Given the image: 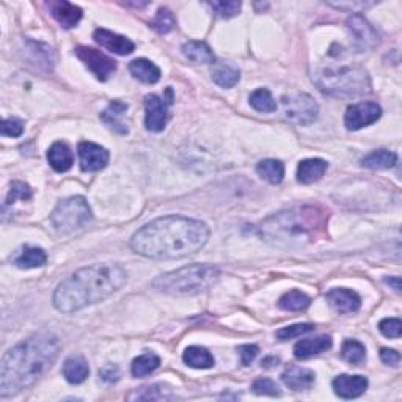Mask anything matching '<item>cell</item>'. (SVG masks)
<instances>
[{
  "mask_svg": "<svg viewBox=\"0 0 402 402\" xmlns=\"http://www.w3.org/2000/svg\"><path fill=\"white\" fill-rule=\"evenodd\" d=\"M209 239V228L195 219L165 216L153 220L135 233L131 247L151 259H179L200 251Z\"/></svg>",
  "mask_w": 402,
  "mask_h": 402,
  "instance_id": "obj_1",
  "label": "cell"
},
{
  "mask_svg": "<svg viewBox=\"0 0 402 402\" xmlns=\"http://www.w3.org/2000/svg\"><path fill=\"white\" fill-rule=\"evenodd\" d=\"M60 352L55 335L41 332L29 336L4 355L0 365V398H10L29 388L46 374Z\"/></svg>",
  "mask_w": 402,
  "mask_h": 402,
  "instance_id": "obj_2",
  "label": "cell"
},
{
  "mask_svg": "<svg viewBox=\"0 0 402 402\" xmlns=\"http://www.w3.org/2000/svg\"><path fill=\"white\" fill-rule=\"evenodd\" d=\"M127 272L118 264L102 263L82 268L58 284L54 307L62 313H76L88 305L106 300L126 284Z\"/></svg>",
  "mask_w": 402,
  "mask_h": 402,
  "instance_id": "obj_3",
  "label": "cell"
},
{
  "mask_svg": "<svg viewBox=\"0 0 402 402\" xmlns=\"http://www.w3.org/2000/svg\"><path fill=\"white\" fill-rule=\"evenodd\" d=\"M328 212L319 206H300L264 220L261 235L274 244H310L327 228Z\"/></svg>",
  "mask_w": 402,
  "mask_h": 402,
  "instance_id": "obj_4",
  "label": "cell"
},
{
  "mask_svg": "<svg viewBox=\"0 0 402 402\" xmlns=\"http://www.w3.org/2000/svg\"><path fill=\"white\" fill-rule=\"evenodd\" d=\"M220 270L212 264H190L168 272L153 282V288L173 296H195L219 280Z\"/></svg>",
  "mask_w": 402,
  "mask_h": 402,
  "instance_id": "obj_5",
  "label": "cell"
},
{
  "mask_svg": "<svg viewBox=\"0 0 402 402\" xmlns=\"http://www.w3.org/2000/svg\"><path fill=\"white\" fill-rule=\"evenodd\" d=\"M324 93L332 96H359L371 92V81L361 67H328L314 76Z\"/></svg>",
  "mask_w": 402,
  "mask_h": 402,
  "instance_id": "obj_6",
  "label": "cell"
},
{
  "mask_svg": "<svg viewBox=\"0 0 402 402\" xmlns=\"http://www.w3.org/2000/svg\"><path fill=\"white\" fill-rule=\"evenodd\" d=\"M92 219V207L83 197H71L60 201L50 214V222L60 235L83 228Z\"/></svg>",
  "mask_w": 402,
  "mask_h": 402,
  "instance_id": "obj_7",
  "label": "cell"
},
{
  "mask_svg": "<svg viewBox=\"0 0 402 402\" xmlns=\"http://www.w3.org/2000/svg\"><path fill=\"white\" fill-rule=\"evenodd\" d=\"M284 116L297 126H310L317 120L319 107L307 93H289L282 98Z\"/></svg>",
  "mask_w": 402,
  "mask_h": 402,
  "instance_id": "obj_8",
  "label": "cell"
},
{
  "mask_svg": "<svg viewBox=\"0 0 402 402\" xmlns=\"http://www.w3.org/2000/svg\"><path fill=\"white\" fill-rule=\"evenodd\" d=\"M165 95L167 98H160L158 95H148L145 98V126L148 131L160 132L167 126L170 118L168 107L173 104V90L168 87Z\"/></svg>",
  "mask_w": 402,
  "mask_h": 402,
  "instance_id": "obj_9",
  "label": "cell"
},
{
  "mask_svg": "<svg viewBox=\"0 0 402 402\" xmlns=\"http://www.w3.org/2000/svg\"><path fill=\"white\" fill-rule=\"evenodd\" d=\"M76 55L85 63V67L92 71L98 81H107L116 71V62L113 58H110L98 49L79 46L76 49Z\"/></svg>",
  "mask_w": 402,
  "mask_h": 402,
  "instance_id": "obj_10",
  "label": "cell"
},
{
  "mask_svg": "<svg viewBox=\"0 0 402 402\" xmlns=\"http://www.w3.org/2000/svg\"><path fill=\"white\" fill-rule=\"evenodd\" d=\"M382 116V109L377 102H359L347 107L345 125L349 131H359L361 127L374 125Z\"/></svg>",
  "mask_w": 402,
  "mask_h": 402,
  "instance_id": "obj_11",
  "label": "cell"
},
{
  "mask_svg": "<svg viewBox=\"0 0 402 402\" xmlns=\"http://www.w3.org/2000/svg\"><path fill=\"white\" fill-rule=\"evenodd\" d=\"M347 29L351 30L354 44L359 50H371L379 44V35L375 29L361 15H352L347 19Z\"/></svg>",
  "mask_w": 402,
  "mask_h": 402,
  "instance_id": "obj_12",
  "label": "cell"
},
{
  "mask_svg": "<svg viewBox=\"0 0 402 402\" xmlns=\"http://www.w3.org/2000/svg\"><path fill=\"white\" fill-rule=\"evenodd\" d=\"M109 151L93 141H82L79 145L81 168L83 172H99L109 164Z\"/></svg>",
  "mask_w": 402,
  "mask_h": 402,
  "instance_id": "obj_13",
  "label": "cell"
},
{
  "mask_svg": "<svg viewBox=\"0 0 402 402\" xmlns=\"http://www.w3.org/2000/svg\"><path fill=\"white\" fill-rule=\"evenodd\" d=\"M332 385L336 396L342 399H355L366 391L368 379L363 375L341 374L333 380Z\"/></svg>",
  "mask_w": 402,
  "mask_h": 402,
  "instance_id": "obj_14",
  "label": "cell"
},
{
  "mask_svg": "<svg viewBox=\"0 0 402 402\" xmlns=\"http://www.w3.org/2000/svg\"><path fill=\"white\" fill-rule=\"evenodd\" d=\"M93 38L102 48H106L110 52H115V54L118 55H129L132 54L135 49V44L129 40V38L113 34V32L107 29H96Z\"/></svg>",
  "mask_w": 402,
  "mask_h": 402,
  "instance_id": "obj_15",
  "label": "cell"
},
{
  "mask_svg": "<svg viewBox=\"0 0 402 402\" xmlns=\"http://www.w3.org/2000/svg\"><path fill=\"white\" fill-rule=\"evenodd\" d=\"M327 300L332 305V308L338 311L341 314H349L359 311L361 307V299L360 296L352 289L346 288H335L330 289L327 293Z\"/></svg>",
  "mask_w": 402,
  "mask_h": 402,
  "instance_id": "obj_16",
  "label": "cell"
},
{
  "mask_svg": "<svg viewBox=\"0 0 402 402\" xmlns=\"http://www.w3.org/2000/svg\"><path fill=\"white\" fill-rule=\"evenodd\" d=\"M50 15L55 18V21L62 25L63 29H73L82 19V10L79 6L67 2V0H55L49 4Z\"/></svg>",
  "mask_w": 402,
  "mask_h": 402,
  "instance_id": "obj_17",
  "label": "cell"
},
{
  "mask_svg": "<svg viewBox=\"0 0 402 402\" xmlns=\"http://www.w3.org/2000/svg\"><path fill=\"white\" fill-rule=\"evenodd\" d=\"M283 384L294 391H305L310 390L314 385L316 375L311 369L302 366H289L286 371L282 374Z\"/></svg>",
  "mask_w": 402,
  "mask_h": 402,
  "instance_id": "obj_18",
  "label": "cell"
},
{
  "mask_svg": "<svg viewBox=\"0 0 402 402\" xmlns=\"http://www.w3.org/2000/svg\"><path fill=\"white\" fill-rule=\"evenodd\" d=\"M330 347H332V338L327 335H322L316 336V338H308L297 342L294 346V355L296 359L299 360H307L311 359V356L328 351Z\"/></svg>",
  "mask_w": 402,
  "mask_h": 402,
  "instance_id": "obj_19",
  "label": "cell"
},
{
  "mask_svg": "<svg viewBox=\"0 0 402 402\" xmlns=\"http://www.w3.org/2000/svg\"><path fill=\"white\" fill-rule=\"evenodd\" d=\"M327 172V162L324 159H305L297 167V181L300 184H313Z\"/></svg>",
  "mask_w": 402,
  "mask_h": 402,
  "instance_id": "obj_20",
  "label": "cell"
},
{
  "mask_svg": "<svg viewBox=\"0 0 402 402\" xmlns=\"http://www.w3.org/2000/svg\"><path fill=\"white\" fill-rule=\"evenodd\" d=\"M127 110V104L121 101H112L107 106V109L101 113V120L106 123V125L112 129L113 132L126 135L129 132L127 126L121 121L123 116H125Z\"/></svg>",
  "mask_w": 402,
  "mask_h": 402,
  "instance_id": "obj_21",
  "label": "cell"
},
{
  "mask_svg": "<svg viewBox=\"0 0 402 402\" xmlns=\"http://www.w3.org/2000/svg\"><path fill=\"white\" fill-rule=\"evenodd\" d=\"M48 160L55 172L64 173L73 167L74 155L67 144H63V141H55V144L49 148Z\"/></svg>",
  "mask_w": 402,
  "mask_h": 402,
  "instance_id": "obj_22",
  "label": "cell"
},
{
  "mask_svg": "<svg viewBox=\"0 0 402 402\" xmlns=\"http://www.w3.org/2000/svg\"><path fill=\"white\" fill-rule=\"evenodd\" d=\"M90 374V368L87 360L81 355H73L67 359L63 363V375L69 384L79 385L82 382H85Z\"/></svg>",
  "mask_w": 402,
  "mask_h": 402,
  "instance_id": "obj_23",
  "label": "cell"
},
{
  "mask_svg": "<svg viewBox=\"0 0 402 402\" xmlns=\"http://www.w3.org/2000/svg\"><path fill=\"white\" fill-rule=\"evenodd\" d=\"M183 54L190 60L192 63L197 64H214L216 63V55L211 50V48L207 46L203 41H195L190 40L183 44Z\"/></svg>",
  "mask_w": 402,
  "mask_h": 402,
  "instance_id": "obj_24",
  "label": "cell"
},
{
  "mask_svg": "<svg viewBox=\"0 0 402 402\" xmlns=\"http://www.w3.org/2000/svg\"><path fill=\"white\" fill-rule=\"evenodd\" d=\"M129 71L131 74L144 83H155L160 79V69L155 64L146 58H137L129 63Z\"/></svg>",
  "mask_w": 402,
  "mask_h": 402,
  "instance_id": "obj_25",
  "label": "cell"
},
{
  "mask_svg": "<svg viewBox=\"0 0 402 402\" xmlns=\"http://www.w3.org/2000/svg\"><path fill=\"white\" fill-rule=\"evenodd\" d=\"M183 360L187 366L195 369H209L214 366V356L207 349L201 346L187 347L183 355Z\"/></svg>",
  "mask_w": 402,
  "mask_h": 402,
  "instance_id": "obj_26",
  "label": "cell"
},
{
  "mask_svg": "<svg viewBox=\"0 0 402 402\" xmlns=\"http://www.w3.org/2000/svg\"><path fill=\"white\" fill-rule=\"evenodd\" d=\"M398 155L393 151L388 150H379L373 151L371 154H368L365 159L361 160V165L369 170H388L394 164H396Z\"/></svg>",
  "mask_w": 402,
  "mask_h": 402,
  "instance_id": "obj_27",
  "label": "cell"
},
{
  "mask_svg": "<svg viewBox=\"0 0 402 402\" xmlns=\"http://www.w3.org/2000/svg\"><path fill=\"white\" fill-rule=\"evenodd\" d=\"M259 176L270 184H280L284 178V165L277 159H265L256 165Z\"/></svg>",
  "mask_w": 402,
  "mask_h": 402,
  "instance_id": "obj_28",
  "label": "cell"
},
{
  "mask_svg": "<svg viewBox=\"0 0 402 402\" xmlns=\"http://www.w3.org/2000/svg\"><path fill=\"white\" fill-rule=\"evenodd\" d=\"M48 255L43 249L38 247H25L21 255L15 259V264L21 269H34V268H41V265L46 264Z\"/></svg>",
  "mask_w": 402,
  "mask_h": 402,
  "instance_id": "obj_29",
  "label": "cell"
},
{
  "mask_svg": "<svg viewBox=\"0 0 402 402\" xmlns=\"http://www.w3.org/2000/svg\"><path fill=\"white\" fill-rule=\"evenodd\" d=\"M310 303H311V299L307 294H303L302 291L293 289L280 297V300H278V307L286 311H303L310 307Z\"/></svg>",
  "mask_w": 402,
  "mask_h": 402,
  "instance_id": "obj_30",
  "label": "cell"
},
{
  "mask_svg": "<svg viewBox=\"0 0 402 402\" xmlns=\"http://www.w3.org/2000/svg\"><path fill=\"white\" fill-rule=\"evenodd\" d=\"M160 365V359L154 354H144L132 361L131 371L134 377H145L154 373Z\"/></svg>",
  "mask_w": 402,
  "mask_h": 402,
  "instance_id": "obj_31",
  "label": "cell"
},
{
  "mask_svg": "<svg viewBox=\"0 0 402 402\" xmlns=\"http://www.w3.org/2000/svg\"><path fill=\"white\" fill-rule=\"evenodd\" d=\"M250 106L261 113H272L277 110V102L268 88H258L250 96Z\"/></svg>",
  "mask_w": 402,
  "mask_h": 402,
  "instance_id": "obj_32",
  "label": "cell"
},
{
  "mask_svg": "<svg viewBox=\"0 0 402 402\" xmlns=\"http://www.w3.org/2000/svg\"><path fill=\"white\" fill-rule=\"evenodd\" d=\"M341 356L351 365H360L366 359V349L359 341L347 340L341 347Z\"/></svg>",
  "mask_w": 402,
  "mask_h": 402,
  "instance_id": "obj_33",
  "label": "cell"
},
{
  "mask_svg": "<svg viewBox=\"0 0 402 402\" xmlns=\"http://www.w3.org/2000/svg\"><path fill=\"white\" fill-rule=\"evenodd\" d=\"M241 79V74H239V71L231 68V67H217L216 69L212 71V81L217 83L219 87H223V88H231L235 87L236 83Z\"/></svg>",
  "mask_w": 402,
  "mask_h": 402,
  "instance_id": "obj_34",
  "label": "cell"
},
{
  "mask_svg": "<svg viewBox=\"0 0 402 402\" xmlns=\"http://www.w3.org/2000/svg\"><path fill=\"white\" fill-rule=\"evenodd\" d=\"M172 394L168 393V390H165L162 385H150V387H144L140 388L132 394H129L127 399H145V401H162V399H170Z\"/></svg>",
  "mask_w": 402,
  "mask_h": 402,
  "instance_id": "obj_35",
  "label": "cell"
},
{
  "mask_svg": "<svg viewBox=\"0 0 402 402\" xmlns=\"http://www.w3.org/2000/svg\"><path fill=\"white\" fill-rule=\"evenodd\" d=\"M151 27L155 32H159V34H168V32L176 27V19H174V15L168 8H160L153 19Z\"/></svg>",
  "mask_w": 402,
  "mask_h": 402,
  "instance_id": "obj_36",
  "label": "cell"
},
{
  "mask_svg": "<svg viewBox=\"0 0 402 402\" xmlns=\"http://www.w3.org/2000/svg\"><path fill=\"white\" fill-rule=\"evenodd\" d=\"M316 327L313 324H294V326H288V327H283L280 330H277V340L280 341H288V340H293V338H299V336L305 335V333H310L313 332Z\"/></svg>",
  "mask_w": 402,
  "mask_h": 402,
  "instance_id": "obj_37",
  "label": "cell"
},
{
  "mask_svg": "<svg viewBox=\"0 0 402 402\" xmlns=\"http://www.w3.org/2000/svg\"><path fill=\"white\" fill-rule=\"evenodd\" d=\"M212 10L216 11V15L220 18L230 19L239 15V11L242 8L241 2H236V0H228V2H211Z\"/></svg>",
  "mask_w": 402,
  "mask_h": 402,
  "instance_id": "obj_38",
  "label": "cell"
},
{
  "mask_svg": "<svg viewBox=\"0 0 402 402\" xmlns=\"http://www.w3.org/2000/svg\"><path fill=\"white\" fill-rule=\"evenodd\" d=\"M251 390L253 393H256L259 394V396H280V388H278V385L275 384L274 380H270V379H258L253 382V385H251Z\"/></svg>",
  "mask_w": 402,
  "mask_h": 402,
  "instance_id": "obj_39",
  "label": "cell"
},
{
  "mask_svg": "<svg viewBox=\"0 0 402 402\" xmlns=\"http://www.w3.org/2000/svg\"><path fill=\"white\" fill-rule=\"evenodd\" d=\"M30 197H32V189L29 187V184L21 183V181H15V183L11 184V189L8 192V197H6L5 206L16 203L18 200H22V201L30 200Z\"/></svg>",
  "mask_w": 402,
  "mask_h": 402,
  "instance_id": "obj_40",
  "label": "cell"
},
{
  "mask_svg": "<svg viewBox=\"0 0 402 402\" xmlns=\"http://www.w3.org/2000/svg\"><path fill=\"white\" fill-rule=\"evenodd\" d=\"M379 330L387 338H399L402 333V322L398 317H387V319L380 321Z\"/></svg>",
  "mask_w": 402,
  "mask_h": 402,
  "instance_id": "obj_41",
  "label": "cell"
},
{
  "mask_svg": "<svg viewBox=\"0 0 402 402\" xmlns=\"http://www.w3.org/2000/svg\"><path fill=\"white\" fill-rule=\"evenodd\" d=\"M24 132V123L18 118H6L2 123V135L5 137H19Z\"/></svg>",
  "mask_w": 402,
  "mask_h": 402,
  "instance_id": "obj_42",
  "label": "cell"
},
{
  "mask_svg": "<svg viewBox=\"0 0 402 402\" xmlns=\"http://www.w3.org/2000/svg\"><path fill=\"white\" fill-rule=\"evenodd\" d=\"M239 351V356H241V363L244 366H249L250 363L256 359V355L259 352L258 346H253V345H244L237 349Z\"/></svg>",
  "mask_w": 402,
  "mask_h": 402,
  "instance_id": "obj_43",
  "label": "cell"
},
{
  "mask_svg": "<svg viewBox=\"0 0 402 402\" xmlns=\"http://www.w3.org/2000/svg\"><path fill=\"white\" fill-rule=\"evenodd\" d=\"M99 375L104 382H107V384H113V382L120 379V369L115 365H106L99 371Z\"/></svg>",
  "mask_w": 402,
  "mask_h": 402,
  "instance_id": "obj_44",
  "label": "cell"
},
{
  "mask_svg": "<svg viewBox=\"0 0 402 402\" xmlns=\"http://www.w3.org/2000/svg\"><path fill=\"white\" fill-rule=\"evenodd\" d=\"M380 359L382 361L385 363V365H390V366H398L399 361H401V355L398 351H394V349H387L384 347L380 351Z\"/></svg>",
  "mask_w": 402,
  "mask_h": 402,
  "instance_id": "obj_45",
  "label": "cell"
},
{
  "mask_svg": "<svg viewBox=\"0 0 402 402\" xmlns=\"http://www.w3.org/2000/svg\"><path fill=\"white\" fill-rule=\"evenodd\" d=\"M332 6H336V8H341V10H346L349 8L352 13H359V8H366V6H371L373 4H363V2H354V4H330Z\"/></svg>",
  "mask_w": 402,
  "mask_h": 402,
  "instance_id": "obj_46",
  "label": "cell"
},
{
  "mask_svg": "<svg viewBox=\"0 0 402 402\" xmlns=\"http://www.w3.org/2000/svg\"><path fill=\"white\" fill-rule=\"evenodd\" d=\"M385 282L388 283V284H391L393 286V289L396 291V293L399 294L401 293V280H399V277H390V278H385Z\"/></svg>",
  "mask_w": 402,
  "mask_h": 402,
  "instance_id": "obj_47",
  "label": "cell"
}]
</instances>
